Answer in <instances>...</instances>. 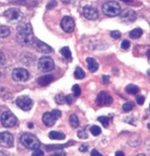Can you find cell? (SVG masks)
Returning <instances> with one entry per match:
<instances>
[{"label":"cell","mask_w":150,"mask_h":156,"mask_svg":"<svg viewBox=\"0 0 150 156\" xmlns=\"http://www.w3.org/2000/svg\"><path fill=\"white\" fill-rule=\"evenodd\" d=\"M32 45L37 51L43 53V54H50L53 52V48L49 45L46 44L44 42L38 40V38H36L35 37L33 38Z\"/></svg>","instance_id":"8"},{"label":"cell","mask_w":150,"mask_h":156,"mask_svg":"<svg viewBox=\"0 0 150 156\" xmlns=\"http://www.w3.org/2000/svg\"><path fill=\"white\" fill-rule=\"evenodd\" d=\"M144 100H145V98H144L143 95H139L137 97V103L139 105H143L144 103Z\"/></svg>","instance_id":"34"},{"label":"cell","mask_w":150,"mask_h":156,"mask_svg":"<svg viewBox=\"0 0 150 156\" xmlns=\"http://www.w3.org/2000/svg\"><path fill=\"white\" fill-rule=\"evenodd\" d=\"M103 81L104 83H109V76L108 75H103Z\"/></svg>","instance_id":"38"},{"label":"cell","mask_w":150,"mask_h":156,"mask_svg":"<svg viewBox=\"0 0 150 156\" xmlns=\"http://www.w3.org/2000/svg\"><path fill=\"white\" fill-rule=\"evenodd\" d=\"M91 155L93 156H102V154H100L96 150H93V151L91 152Z\"/></svg>","instance_id":"39"},{"label":"cell","mask_w":150,"mask_h":156,"mask_svg":"<svg viewBox=\"0 0 150 156\" xmlns=\"http://www.w3.org/2000/svg\"><path fill=\"white\" fill-rule=\"evenodd\" d=\"M126 91L128 94H136L138 91H139V89L138 88L136 85H134V84H129L128 86L126 87Z\"/></svg>","instance_id":"23"},{"label":"cell","mask_w":150,"mask_h":156,"mask_svg":"<svg viewBox=\"0 0 150 156\" xmlns=\"http://www.w3.org/2000/svg\"><path fill=\"white\" fill-rule=\"evenodd\" d=\"M4 17L9 22L17 23L21 22V20L23 19V13L18 9H9L4 12Z\"/></svg>","instance_id":"4"},{"label":"cell","mask_w":150,"mask_h":156,"mask_svg":"<svg viewBox=\"0 0 150 156\" xmlns=\"http://www.w3.org/2000/svg\"><path fill=\"white\" fill-rule=\"evenodd\" d=\"M83 15L89 20H95L98 19L99 13L96 9L91 6H86L83 9Z\"/></svg>","instance_id":"15"},{"label":"cell","mask_w":150,"mask_h":156,"mask_svg":"<svg viewBox=\"0 0 150 156\" xmlns=\"http://www.w3.org/2000/svg\"><path fill=\"white\" fill-rule=\"evenodd\" d=\"M74 77L77 80H83L85 77V73L81 68H77L74 71Z\"/></svg>","instance_id":"22"},{"label":"cell","mask_w":150,"mask_h":156,"mask_svg":"<svg viewBox=\"0 0 150 156\" xmlns=\"http://www.w3.org/2000/svg\"><path fill=\"white\" fill-rule=\"evenodd\" d=\"M55 100L58 105H63L64 103L66 102V96H64L63 94H58L55 97Z\"/></svg>","instance_id":"27"},{"label":"cell","mask_w":150,"mask_h":156,"mask_svg":"<svg viewBox=\"0 0 150 156\" xmlns=\"http://www.w3.org/2000/svg\"><path fill=\"white\" fill-rule=\"evenodd\" d=\"M32 154L33 156L44 155V152H43V151H42L41 150H38V149H36V150H34V151L33 152Z\"/></svg>","instance_id":"35"},{"label":"cell","mask_w":150,"mask_h":156,"mask_svg":"<svg viewBox=\"0 0 150 156\" xmlns=\"http://www.w3.org/2000/svg\"><path fill=\"white\" fill-rule=\"evenodd\" d=\"M119 16H120V19L123 22L132 23L134 22L137 19V13H135L134 10L125 9L120 13Z\"/></svg>","instance_id":"11"},{"label":"cell","mask_w":150,"mask_h":156,"mask_svg":"<svg viewBox=\"0 0 150 156\" xmlns=\"http://www.w3.org/2000/svg\"><path fill=\"white\" fill-rule=\"evenodd\" d=\"M143 34V30L141 29H134L132 30L131 32L129 33V36H130V38H134V39H136V38H140L141 36Z\"/></svg>","instance_id":"19"},{"label":"cell","mask_w":150,"mask_h":156,"mask_svg":"<svg viewBox=\"0 0 150 156\" xmlns=\"http://www.w3.org/2000/svg\"><path fill=\"white\" fill-rule=\"evenodd\" d=\"M69 123L70 125L74 129H76L79 126V120L77 117L76 115H71L69 117Z\"/></svg>","instance_id":"20"},{"label":"cell","mask_w":150,"mask_h":156,"mask_svg":"<svg viewBox=\"0 0 150 156\" xmlns=\"http://www.w3.org/2000/svg\"><path fill=\"white\" fill-rule=\"evenodd\" d=\"M113 98L105 92L99 93L96 99V103L99 106H109L113 103Z\"/></svg>","instance_id":"12"},{"label":"cell","mask_w":150,"mask_h":156,"mask_svg":"<svg viewBox=\"0 0 150 156\" xmlns=\"http://www.w3.org/2000/svg\"><path fill=\"white\" fill-rule=\"evenodd\" d=\"M88 149H89V146L85 145V144H83L79 147V150L81 152H86V151H88Z\"/></svg>","instance_id":"37"},{"label":"cell","mask_w":150,"mask_h":156,"mask_svg":"<svg viewBox=\"0 0 150 156\" xmlns=\"http://www.w3.org/2000/svg\"><path fill=\"white\" fill-rule=\"evenodd\" d=\"M20 142L23 146L29 150H36L40 146V141L33 134L26 133L20 138Z\"/></svg>","instance_id":"1"},{"label":"cell","mask_w":150,"mask_h":156,"mask_svg":"<svg viewBox=\"0 0 150 156\" xmlns=\"http://www.w3.org/2000/svg\"><path fill=\"white\" fill-rule=\"evenodd\" d=\"M75 23L74 20L71 17L66 16L61 21V28L63 29L64 32L66 33H72L74 31Z\"/></svg>","instance_id":"13"},{"label":"cell","mask_w":150,"mask_h":156,"mask_svg":"<svg viewBox=\"0 0 150 156\" xmlns=\"http://www.w3.org/2000/svg\"><path fill=\"white\" fill-rule=\"evenodd\" d=\"M122 1H124L125 3H128V2H130V0H122Z\"/></svg>","instance_id":"43"},{"label":"cell","mask_w":150,"mask_h":156,"mask_svg":"<svg viewBox=\"0 0 150 156\" xmlns=\"http://www.w3.org/2000/svg\"><path fill=\"white\" fill-rule=\"evenodd\" d=\"M10 34V30L9 27L4 25H1V38H6Z\"/></svg>","instance_id":"24"},{"label":"cell","mask_w":150,"mask_h":156,"mask_svg":"<svg viewBox=\"0 0 150 156\" xmlns=\"http://www.w3.org/2000/svg\"><path fill=\"white\" fill-rule=\"evenodd\" d=\"M111 37L115 38V39H118V38H119L121 37V33L119 32V31H118V30L113 31V32H111Z\"/></svg>","instance_id":"31"},{"label":"cell","mask_w":150,"mask_h":156,"mask_svg":"<svg viewBox=\"0 0 150 156\" xmlns=\"http://www.w3.org/2000/svg\"><path fill=\"white\" fill-rule=\"evenodd\" d=\"M148 129L150 130V124H148Z\"/></svg>","instance_id":"45"},{"label":"cell","mask_w":150,"mask_h":156,"mask_svg":"<svg viewBox=\"0 0 150 156\" xmlns=\"http://www.w3.org/2000/svg\"><path fill=\"white\" fill-rule=\"evenodd\" d=\"M90 131H91V134H93V135H94V136H98V135H99V134H101V132H102L101 128L99 127V126H98V125H93V126H92L91 129H90Z\"/></svg>","instance_id":"26"},{"label":"cell","mask_w":150,"mask_h":156,"mask_svg":"<svg viewBox=\"0 0 150 156\" xmlns=\"http://www.w3.org/2000/svg\"><path fill=\"white\" fill-rule=\"evenodd\" d=\"M38 69L44 73L50 72L54 69V63L51 58L49 57H42L39 58L38 64Z\"/></svg>","instance_id":"5"},{"label":"cell","mask_w":150,"mask_h":156,"mask_svg":"<svg viewBox=\"0 0 150 156\" xmlns=\"http://www.w3.org/2000/svg\"><path fill=\"white\" fill-rule=\"evenodd\" d=\"M29 127H30V128H32V127H33V124H29Z\"/></svg>","instance_id":"44"},{"label":"cell","mask_w":150,"mask_h":156,"mask_svg":"<svg viewBox=\"0 0 150 156\" xmlns=\"http://www.w3.org/2000/svg\"><path fill=\"white\" fill-rule=\"evenodd\" d=\"M12 76H13V79L15 81L24 82V81H27L29 80V73L25 69L19 68V69H13V73H12Z\"/></svg>","instance_id":"9"},{"label":"cell","mask_w":150,"mask_h":156,"mask_svg":"<svg viewBox=\"0 0 150 156\" xmlns=\"http://www.w3.org/2000/svg\"><path fill=\"white\" fill-rule=\"evenodd\" d=\"M17 105L23 111H29L32 108L33 102L29 96L22 95L19 96L16 100Z\"/></svg>","instance_id":"7"},{"label":"cell","mask_w":150,"mask_h":156,"mask_svg":"<svg viewBox=\"0 0 150 156\" xmlns=\"http://www.w3.org/2000/svg\"><path fill=\"white\" fill-rule=\"evenodd\" d=\"M33 33H18L17 34V40L20 44L24 46L32 45L33 40Z\"/></svg>","instance_id":"10"},{"label":"cell","mask_w":150,"mask_h":156,"mask_svg":"<svg viewBox=\"0 0 150 156\" xmlns=\"http://www.w3.org/2000/svg\"><path fill=\"white\" fill-rule=\"evenodd\" d=\"M49 139L51 140H63L65 139V134L60 132H57V131H51L49 134Z\"/></svg>","instance_id":"18"},{"label":"cell","mask_w":150,"mask_h":156,"mask_svg":"<svg viewBox=\"0 0 150 156\" xmlns=\"http://www.w3.org/2000/svg\"><path fill=\"white\" fill-rule=\"evenodd\" d=\"M74 96L72 95V94H69V95L66 96V103H68V105H70L74 102Z\"/></svg>","instance_id":"32"},{"label":"cell","mask_w":150,"mask_h":156,"mask_svg":"<svg viewBox=\"0 0 150 156\" xmlns=\"http://www.w3.org/2000/svg\"><path fill=\"white\" fill-rule=\"evenodd\" d=\"M87 63H88V68L90 72H96L99 69V64L96 62V60L93 58H87Z\"/></svg>","instance_id":"17"},{"label":"cell","mask_w":150,"mask_h":156,"mask_svg":"<svg viewBox=\"0 0 150 156\" xmlns=\"http://www.w3.org/2000/svg\"><path fill=\"white\" fill-rule=\"evenodd\" d=\"M72 90H73V92H74V97H78V96L81 94V89H80V87L78 86V84L74 85L73 88H72Z\"/></svg>","instance_id":"28"},{"label":"cell","mask_w":150,"mask_h":156,"mask_svg":"<svg viewBox=\"0 0 150 156\" xmlns=\"http://www.w3.org/2000/svg\"><path fill=\"white\" fill-rule=\"evenodd\" d=\"M98 120L103 125V127L106 128L109 126V122H110V118L107 117V116H100V117L98 118Z\"/></svg>","instance_id":"25"},{"label":"cell","mask_w":150,"mask_h":156,"mask_svg":"<svg viewBox=\"0 0 150 156\" xmlns=\"http://www.w3.org/2000/svg\"><path fill=\"white\" fill-rule=\"evenodd\" d=\"M53 80H54V77L50 74H46V75H43L38 78V83L41 86H47Z\"/></svg>","instance_id":"16"},{"label":"cell","mask_w":150,"mask_h":156,"mask_svg":"<svg viewBox=\"0 0 150 156\" xmlns=\"http://www.w3.org/2000/svg\"><path fill=\"white\" fill-rule=\"evenodd\" d=\"M61 115V112L58 109H54L52 112L44 113L43 115V122L46 126L52 127L54 125L58 119L60 118Z\"/></svg>","instance_id":"3"},{"label":"cell","mask_w":150,"mask_h":156,"mask_svg":"<svg viewBox=\"0 0 150 156\" xmlns=\"http://www.w3.org/2000/svg\"><path fill=\"white\" fill-rule=\"evenodd\" d=\"M54 154H55V155H65L66 154H65V153H60V152H59V153H54Z\"/></svg>","instance_id":"42"},{"label":"cell","mask_w":150,"mask_h":156,"mask_svg":"<svg viewBox=\"0 0 150 156\" xmlns=\"http://www.w3.org/2000/svg\"><path fill=\"white\" fill-rule=\"evenodd\" d=\"M122 48H124V49H128L129 47H130V43L128 40H124V41L122 42V44H121Z\"/></svg>","instance_id":"33"},{"label":"cell","mask_w":150,"mask_h":156,"mask_svg":"<svg viewBox=\"0 0 150 156\" xmlns=\"http://www.w3.org/2000/svg\"><path fill=\"white\" fill-rule=\"evenodd\" d=\"M103 12L109 17H116L121 13V7L115 1H109L103 4Z\"/></svg>","instance_id":"2"},{"label":"cell","mask_w":150,"mask_h":156,"mask_svg":"<svg viewBox=\"0 0 150 156\" xmlns=\"http://www.w3.org/2000/svg\"><path fill=\"white\" fill-rule=\"evenodd\" d=\"M78 137L82 140H85L88 138V134L85 130H80L78 132Z\"/></svg>","instance_id":"30"},{"label":"cell","mask_w":150,"mask_h":156,"mask_svg":"<svg viewBox=\"0 0 150 156\" xmlns=\"http://www.w3.org/2000/svg\"><path fill=\"white\" fill-rule=\"evenodd\" d=\"M3 53H1V64H3Z\"/></svg>","instance_id":"41"},{"label":"cell","mask_w":150,"mask_h":156,"mask_svg":"<svg viewBox=\"0 0 150 156\" xmlns=\"http://www.w3.org/2000/svg\"><path fill=\"white\" fill-rule=\"evenodd\" d=\"M0 141L1 145L3 147L9 148L13 144V137L9 132H2L0 134Z\"/></svg>","instance_id":"14"},{"label":"cell","mask_w":150,"mask_h":156,"mask_svg":"<svg viewBox=\"0 0 150 156\" xmlns=\"http://www.w3.org/2000/svg\"><path fill=\"white\" fill-rule=\"evenodd\" d=\"M60 53L65 58H67L68 60L72 59V54H71L70 49H69L68 47H64L60 50Z\"/></svg>","instance_id":"21"},{"label":"cell","mask_w":150,"mask_h":156,"mask_svg":"<svg viewBox=\"0 0 150 156\" xmlns=\"http://www.w3.org/2000/svg\"><path fill=\"white\" fill-rule=\"evenodd\" d=\"M133 108H134V105H133L132 103H126V104L123 105V109H124V112L131 111Z\"/></svg>","instance_id":"29"},{"label":"cell","mask_w":150,"mask_h":156,"mask_svg":"<svg viewBox=\"0 0 150 156\" xmlns=\"http://www.w3.org/2000/svg\"><path fill=\"white\" fill-rule=\"evenodd\" d=\"M57 5V3H56V1H52L50 3H48V4L47 5V9H51L52 8H54Z\"/></svg>","instance_id":"36"},{"label":"cell","mask_w":150,"mask_h":156,"mask_svg":"<svg viewBox=\"0 0 150 156\" xmlns=\"http://www.w3.org/2000/svg\"><path fill=\"white\" fill-rule=\"evenodd\" d=\"M1 123L3 127L12 128L17 124V118L12 112L5 111L1 115Z\"/></svg>","instance_id":"6"},{"label":"cell","mask_w":150,"mask_h":156,"mask_svg":"<svg viewBox=\"0 0 150 156\" xmlns=\"http://www.w3.org/2000/svg\"><path fill=\"white\" fill-rule=\"evenodd\" d=\"M115 155L118 156V155H121V156H124V154L121 152V151H118V152H116L115 153Z\"/></svg>","instance_id":"40"}]
</instances>
